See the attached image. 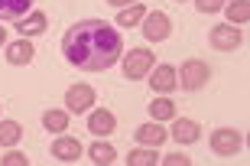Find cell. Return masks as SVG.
<instances>
[{
	"label": "cell",
	"mask_w": 250,
	"mask_h": 166,
	"mask_svg": "<svg viewBox=\"0 0 250 166\" xmlns=\"http://www.w3.org/2000/svg\"><path fill=\"white\" fill-rule=\"evenodd\" d=\"M149 114H153V120H172L176 118V104L169 101V98H153V104H149Z\"/></svg>",
	"instance_id": "18"
},
{
	"label": "cell",
	"mask_w": 250,
	"mask_h": 166,
	"mask_svg": "<svg viewBox=\"0 0 250 166\" xmlns=\"http://www.w3.org/2000/svg\"><path fill=\"white\" fill-rule=\"evenodd\" d=\"M20 137H23V127H20L17 120H0V143L3 147H13Z\"/></svg>",
	"instance_id": "20"
},
{
	"label": "cell",
	"mask_w": 250,
	"mask_h": 166,
	"mask_svg": "<svg viewBox=\"0 0 250 166\" xmlns=\"http://www.w3.org/2000/svg\"><path fill=\"white\" fill-rule=\"evenodd\" d=\"M3 166H29V157H23V153H17V150H13V153H7V157H3Z\"/></svg>",
	"instance_id": "24"
},
{
	"label": "cell",
	"mask_w": 250,
	"mask_h": 166,
	"mask_svg": "<svg viewBox=\"0 0 250 166\" xmlns=\"http://www.w3.org/2000/svg\"><path fill=\"white\" fill-rule=\"evenodd\" d=\"M153 65H156V59H153L149 49H130V52H124V75H127L130 82H137V78L149 75V72H153Z\"/></svg>",
	"instance_id": "3"
},
{
	"label": "cell",
	"mask_w": 250,
	"mask_h": 166,
	"mask_svg": "<svg viewBox=\"0 0 250 166\" xmlns=\"http://www.w3.org/2000/svg\"><path fill=\"white\" fill-rule=\"evenodd\" d=\"M241 29L237 26H214L211 29V46L218 49V52H231V49L241 46Z\"/></svg>",
	"instance_id": "8"
},
{
	"label": "cell",
	"mask_w": 250,
	"mask_h": 166,
	"mask_svg": "<svg viewBox=\"0 0 250 166\" xmlns=\"http://www.w3.org/2000/svg\"><path fill=\"white\" fill-rule=\"evenodd\" d=\"M46 13H42V10H33V13H29V17H23L17 23V29L20 33H23V36H39V33H42V29H46Z\"/></svg>",
	"instance_id": "15"
},
{
	"label": "cell",
	"mask_w": 250,
	"mask_h": 166,
	"mask_svg": "<svg viewBox=\"0 0 250 166\" xmlns=\"http://www.w3.org/2000/svg\"><path fill=\"white\" fill-rule=\"evenodd\" d=\"M166 137H169V134H166V127H163V120H153V124L137 127V140L143 143V147H159Z\"/></svg>",
	"instance_id": "14"
},
{
	"label": "cell",
	"mask_w": 250,
	"mask_h": 166,
	"mask_svg": "<svg viewBox=\"0 0 250 166\" xmlns=\"http://www.w3.org/2000/svg\"><path fill=\"white\" fill-rule=\"evenodd\" d=\"M208 78H211V69H208V62H202V59H186L182 69H179V85H182L186 92L205 88Z\"/></svg>",
	"instance_id": "2"
},
{
	"label": "cell",
	"mask_w": 250,
	"mask_h": 166,
	"mask_svg": "<svg viewBox=\"0 0 250 166\" xmlns=\"http://www.w3.org/2000/svg\"><path fill=\"white\" fill-rule=\"evenodd\" d=\"M111 7H127V3H137V0H107Z\"/></svg>",
	"instance_id": "26"
},
{
	"label": "cell",
	"mask_w": 250,
	"mask_h": 166,
	"mask_svg": "<svg viewBox=\"0 0 250 166\" xmlns=\"http://www.w3.org/2000/svg\"><path fill=\"white\" fill-rule=\"evenodd\" d=\"M143 17H146V7L143 3H133V7H127V10H121L117 13V26H140L143 23Z\"/></svg>",
	"instance_id": "16"
},
{
	"label": "cell",
	"mask_w": 250,
	"mask_h": 166,
	"mask_svg": "<svg viewBox=\"0 0 250 166\" xmlns=\"http://www.w3.org/2000/svg\"><path fill=\"white\" fill-rule=\"evenodd\" d=\"M91 104H94V88L91 85H72V88L65 92V108H68V114L91 111Z\"/></svg>",
	"instance_id": "6"
},
{
	"label": "cell",
	"mask_w": 250,
	"mask_h": 166,
	"mask_svg": "<svg viewBox=\"0 0 250 166\" xmlns=\"http://www.w3.org/2000/svg\"><path fill=\"white\" fill-rule=\"evenodd\" d=\"M224 7H228V20H231V23H237V26L247 23V17H250V3L247 0H234V3H224Z\"/></svg>",
	"instance_id": "21"
},
{
	"label": "cell",
	"mask_w": 250,
	"mask_h": 166,
	"mask_svg": "<svg viewBox=\"0 0 250 166\" xmlns=\"http://www.w3.org/2000/svg\"><path fill=\"white\" fill-rule=\"evenodd\" d=\"M179 3H186V0H179Z\"/></svg>",
	"instance_id": "28"
},
{
	"label": "cell",
	"mask_w": 250,
	"mask_h": 166,
	"mask_svg": "<svg viewBox=\"0 0 250 166\" xmlns=\"http://www.w3.org/2000/svg\"><path fill=\"white\" fill-rule=\"evenodd\" d=\"M169 33H172V20H169L163 10L143 17V36H146L149 43H163V39H169Z\"/></svg>",
	"instance_id": "5"
},
{
	"label": "cell",
	"mask_w": 250,
	"mask_h": 166,
	"mask_svg": "<svg viewBox=\"0 0 250 166\" xmlns=\"http://www.w3.org/2000/svg\"><path fill=\"white\" fill-rule=\"evenodd\" d=\"M52 157H56L59 163H75V160H82V143L75 137H59L56 143H52Z\"/></svg>",
	"instance_id": "9"
},
{
	"label": "cell",
	"mask_w": 250,
	"mask_h": 166,
	"mask_svg": "<svg viewBox=\"0 0 250 166\" xmlns=\"http://www.w3.org/2000/svg\"><path fill=\"white\" fill-rule=\"evenodd\" d=\"M195 7L202 13H214V10H224V0H195Z\"/></svg>",
	"instance_id": "23"
},
{
	"label": "cell",
	"mask_w": 250,
	"mask_h": 166,
	"mask_svg": "<svg viewBox=\"0 0 250 166\" xmlns=\"http://www.w3.org/2000/svg\"><path fill=\"white\" fill-rule=\"evenodd\" d=\"M33 0H0V20L3 23H20L29 13Z\"/></svg>",
	"instance_id": "12"
},
{
	"label": "cell",
	"mask_w": 250,
	"mask_h": 166,
	"mask_svg": "<svg viewBox=\"0 0 250 166\" xmlns=\"http://www.w3.org/2000/svg\"><path fill=\"white\" fill-rule=\"evenodd\" d=\"M88 130H91L94 137H107V134L117 130V118H114L107 108H98V111L88 114Z\"/></svg>",
	"instance_id": "7"
},
{
	"label": "cell",
	"mask_w": 250,
	"mask_h": 166,
	"mask_svg": "<svg viewBox=\"0 0 250 166\" xmlns=\"http://www.w3.org/2000/svg\"><path fill=\"white\" fill-rule=\"evenodd\" d=\"M88 157H91L94 163H101V166H104V163L111 166L114 160H117V153H114L111 143H101V140H98V143H91V147H88Z\"/></svg>",
	"instance_id": "19"
},
{
	"label": "cell",
	"mask_w": 250,
	"mask_h": 166,
	"mask_svg": "<svg viewBox=\"0 0 250 166\" xmlns=\"http://www.w3.org/2000/svg\"><path fill=\"white\" fill-rule=\"evenodd\" d=\"M166 163H169V166H188L192 160H188V157H182V153H169V157H166Z\"/></svg>",
	"instance_id": "25"
},
{
	"label": "cell",
	"mask_w": 250,
	"mask_h": 166,
	"mask_svg": "<svg viewBox=\"0 0 250 166\" xmlns=\"http://www.w3.org/2000/svg\"><path fill=\"white\" fill-rule=\"evenodd\" d=\"M198 137H202V127H198L195 120L176 118V124H172V140H176V143H195Z\"/></svg>",
	"instance_id": "13"
},
{
	"label": "cell",
	"mask_w": 250,
	"mask_h": 166,
	"mask_svg": "<svg viewBox=\"0 0 250 166\" xmlns=\"http://www.w3.org/2000/svg\"><path fill=\"white\" fill-rule=\"evenodd\" d=\"M62 52L65 59L82 69V72H107L111 65L121 62L124 55V39L121 33L104 23V20H82L65 29L62 36Z\"/></svg>",
	"instance_id": "1"
},
{
	"label": "cell",
	"mask_w": 250,
	"mask_h": 166,
	"mask_svg": "<svg viewBox=\"0 0 250 166\" xmlns=\"http://www.w3.org/2000/svg\"><path fill=\"white\" fill-rule=\"evenodd\" d=\"M7 43V26H0V46Z\"/></svg>",
	"instance_id": "27"
},
{
	"label": "cell",
	"mask_w": 250,
	"mask_h": 166,
	"mask_svg": "<svg viewBox=\"0 0 250 166\" xmlns=\"http://www.w3.org/2000/svg\"><path fill=\"white\" fill-rule=\"evenodd\" d=\"M149 85H153V92H156V95H169L172 88H179L176 69H172V65H159L156 72H153V78H149Z\"/></svg>",
	"instance_id": "10"
},
{
	"label": "cell",
	"mask_w": 250,
	"mask_h": 166,
	"mask_svg": "<svg viewBox=\"0 0 250 166\" xmlns=\"http://www.w3.org/2000/svg\"><path fill=\"white\" fill-rule=\"evenodd\" d=\"M127 163H130V166H156V163H159V153H156V147H140V150H130Z\"/></svg>",
	"instance_id": "17"
},
{
	"label": "cell",
	"mask_w": 250,
	"mask_h": 166,
	"mask_svg": "<svg viewBox=\"0 0 250 166\" xmlns=\"http://www.w3.org/2000/svg\"><path fill=\"white\" fill-rule=\"evenodd\" d=\"M241 147H244L241 130L221 127V130H214V134H211V150L218 153V157H234V153H237Z\"/></svg>",
	"instance_id": "4"
},
{
	"label": "cell",
	"mask_w": 250,
	"mask_h": 166,
	"mask_svg": "<svg viewBox=\"0 0 250 166\" xmlns=\"http://www.w3.org/2000/svg\"><path fill=\"white\" fill-rule=\"evenodd\" d=\"M42 124H46V130H65L68 127V111H46Z\"/></svg>",
	"instance_id": "22"
},
{
	"label": "cell",
	"mask_w": 250,
	"mask_h": 166,
	"mask_svg": "<svg viewBox=\"0 0 250 166\" xmlns=\"http://www.w3.org/2000/svg\"><path fill=\"white\" fill-rule=\"evenodd\" d=\"M33 52H36V49H33V43H29V39H17V43H7V62L10 65H29L33 62Z\"/></svg>",
	"instance_id": "11"
}]
</instances>
